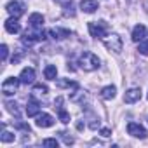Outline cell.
<instances>
[{
  "label": "cell",
  "instance_id": "25",
  "mask_svg": "<svg viewBox=\"0 0 148 148\" xmlns=\"http://www.w3.org/2000/svg\"><path fill=\"white\" fill-rule=\"evenodd\" d=\"M42 145H44V146H54V148H58L59 143H58V139H54V138H47V139L42 141Z\"/></svg>",
  "mask_w": 148,
  "mask_h": 148
},
{
  "label": "cell",
  "instance_id": "18",
  "mask_svg": "<svg viewBox=\"0 0 148 148\" xmlns=\"http://www.w3.org/2000/svg\"><path fill=\"white\" fill-rule=\"evenodd\" d=\"M56 75H58V68H56L54 64H47L45 70H44V77H45L47 80H54Z\"/></svg>",
  "mask_w": 148,
  "mask_h": 148
},
{
  "label": "cell",
  "instance_id": "27",
  "mask_svg": "<svg viewBox=\"0 0 148 148\" xmlns=\"http://www.w3.org/2000/svg\"><path fill=\"white\" fill-rule=\"evenodd\" d=\"M16 127H18V129H23V131H26V132L32 131L30 125H28V124H23V122H16Z\"/></svg>",
  "mask_w": 148,
  "mask_h": 148
},
{
  "label": "cell",
  "instance_id": "20",
  "mask_svg": "<svg viewBox=\"0 0 148 148\" xmlns=\"http://www.w3.org/2000/svg\"><path fill=\"white\" fill-rule=\"evenodd\" d=\"M0 141H2V143H11V141H14V134L9 132V131H2V134H0Z\"/></svg>",
  "mask_w": 148,
  "mask_h": 148
},
{
  "label": "cell",
  "instance_id": "19",
  "mask_svg": "<svg viewBox=\"0 0 148 148\" xmlns=\"http://www.w3.org/2000/svg\"><path fill=\"white\" fill-rule=\"evenodd\" d=\"M115 92H117L115 86H106V87L101 89V98L103 99H112V98H115Z\"/></svg>",
  "mask_w": 148,
  "mask_h": 148
},
{
  "label": "cell",
  "instance_id": "15",
  "mask_svg": "<svg viewBox=\"0 0 148 148\" xmlns=\"http://www.w3.org/2000/svg\"><path fill=\"white\" fill-rule=\"evenodd\" d=\"M61 103H63V98H58V99H56V105H58V106H54V108H58V115H59V120H61L63 124H68V122H70V115L64 112V108L61 106Z\"/></svg>",
  "mask_w": 148,
  "mask_h": 148
},
{
  "label": "cell",
  "instance_id": "21",
  "mask_svg": "<svg viewBox=\"0 0 148 148\" xmlns=\"http://www.w3.org/2000/svg\"><path fill=\"white\" fill-rule=\"evenodd\" d=\"M5 106H7V110H9V112H12L14 115H19V110H18V103H14V101H7V103H5Z\"/></svg>",
  "mask_w": 148,
  "mask_h": 148
},
{
  "label": "cell",
  "instance_id": "16",
  "mask_svg": "<svg viewBox=\"0 0 148 148\" xmlns=\"http://www.w3.org/2000/svg\"><path fill=\"white\" fill-rule=\"evenodd\" d=\"M28 23H30V26H33V28H42V26H44V16L38 14V12H33V14L30 16V19H28Z\"/></svg>",
  "mask_w": 148,
  "mask_h": 148
},
{
  "label": "cell",
  "instance_id": "6",
  "mask_svg": "<svg viewBox=\"0 0 148 148\" xmlns=\"http://www.w3.org/2000/svg\"><path fill=\"white\" fill-rule=\"evenodd\" d=\"M127 132L131 136H134V138H139V139H145L146 138V129L141 124H136V122L127 124Z\"/></svg>",
  "mask_w": 148,
  "mask_h": 148
},
{
  "label": "cell",
  "instance_id": "2",
  "mask_svg": "<svg viewBox=\"0 0 148 148\" xmlns=\"http://www.w3.org/2000/svg\"><path fill=\"white\" fill-rule=\"evenodd\" d=\"M42 40H45V32L42 28H33V26H30V30H26L23 33V38H21V42L28 47H32L33 44L42 42Z\"/></svg>",
  "mask_w": 148,
  "mask_h": 148
},
{
  "label": "cell",
  "instance_id": "17",
  "mask_svg": "<svg viewBox=\"0 0 148 148\" xmlns=\"http://www.w3.org/2000/svg\"><path fill=\"white\" fill-rule=\"evenodd\" d=\"M49 35L54 40H61L64 37H70V32L68 30H61V28H52V30H49Z\"/></svg>",
  "mask_w": 148,
  "mask_h": 148
},
{
  "label": "cell",
  "instance_id": "3",
  "mask_svg": "<svg viewBox=\"0 0 148 148\" xmlns=\"http://www.w3.org/2000/svg\"><path fill=\"white\" fill-rule=\"evenodd\" d=\"M87 28H89L91 37H94V38H105L106 32H108V25L105 21H91L87 25Z\"/></svg>",
  "mask_w": 148,
  "mask_h": 148
},
{
  "label": "cell",
  "instance_id": "4",
  "mask_svg": "<svg viewBox=\"0 0 148 148\" xmlns=\"http://www.w3.org/2000/svg\"><path fill=\"white\" fill-rule=\"evenodd\" d=\"M103 44H105V47L110 51V52H115V54H119L120 51H122V38L117 35V33H112V35H106L105 38H103Z\"/></svg>",
  "mask_w": 148,
  "mask_h": 148
},
{
  "label": "cell",
  "instance_id": "9",
  "mask_svg": "<svg viewBox=\"0 0 148 148\" xmlns=\"http://www.w3.org/2000/svg\"><path fill=\"white\" fill-rule=\"evenodd\" d=\"M80 9L84 12H87V14H92V12H96L99 9V5H98L96 0H82V2H80Z\"/></svg>",
  "mask_w": 148,
  "mask_h": 148
},
{
  "label": "cell",
  "instance_id": "7",
  "mask_svg": "<svg viewBox=\"0 0 148 148\" xmlns=\"http://www.w3.org/2000/svg\"><path fill=\"white\" fill-rule=\"evenodd\" d=\"M5 9H7V12L11 14V16H14V18H19V16H23L25 14V4H21V2H9L7 5H5Z\"/></svg>",
  "mask_w": 148,
  "mask_h": 148
},
{
  "label": "cell",
  "instance_id": "10",
  "mask_svg": "<svg viewBox=\"0 0 148 148\" xmlns=\"http://www.w3.org/2000/svg\"><path fill=\"white\" fill-rule=\"evenodd\" d=\"M19 80L23 84H32L35 80V70L33 68H23L21 75H19Z\"/></svg>",
  "mask_w": 148,
  "mask_h": 148
},
{
  "label": "cell",
  "instance_id": "5",
  "mask_svg": "<svg viewBox=\"0 0 148 148\" xmlns=\"http://www.w3.org/2000/svg\"><path fill=\"white\" fill-rule=\"evenodd\" d=\"M19 79H14V77H9V79H5L4 80V84H2V92L5 94V96H12L16 91H18V87H19Z\"/></svg>",
  "mask_w": 148,
  "mask_h": 148
},
{
  "label": "cell",
  "instance_id": "30",
  "mask_svg": "<svg viewBox=\"0 0 148 148\" xmlns=\"http://www.w3.org/2000/svg\"><path fill=\"white\" fill-rule=\"evenodd\" d=\"M58 4H61L63 7H66V5H70V4H73V0H56Z\"/></svg>",
  "mask_w": 148,
  "mask_h": 148
},
{
  "label": "cell",
  "instance_id": "13",
  "mask_svg": "<svg viewBox=\"0 0 148 148\" xmlns=\"http://www.w3.org/2000/svg\"><path fill=\"white\" fill-rule=\"evenodd\" d=\"M5 30L9 32V33H19V30H21V26H19V23H18V18H9L7 21H5Z\"/></svg>",
  "mask_w": 148,
  "mask_h": 148
},
{
  "label": "cell",
  "instance_id": "8",
  "mask_svg": "<svg viewBox=\"0 0 148 148\" xmlns=\"http://www.w3.org/2000/svg\"><path fill=\"white\" fill-rule=\"evenodd\" d=\"M141 99V89H129L127 92H125V96H124V101L127 103V105H131V103H136V101H139Z\"/></svg>",
  "mask_w": 148,
  "mask_h": 148
},
{
  "label": "cell",
  "instance_id": "26",
  "mask_svg": "<svg viewBox=\"0 0 148 148\" xmlns=\"http://www.w3.org/2000/svg\"><path fill=\"white\" fill-rule=\"evenodd\" d=\"M23 56H25V52H23V51H18V52L12 56V64H18V63L23 59Z\"/></svg>",
  "mask_w": 148,
  "mask_h": 148
},
{
  "label": "cell",
  "instance_id": "23",
  "mask_svg": "<svg viewBox=\"0 0 148 148\" xmlns=\"http://www.w3.org/2000/svg\"><path fill=\"white\" fill-rule=\"evenodd\" d=\"M33 94H47V87L42 84H37L33 86Z\"/></svg>",
  "mask_w": 148,
  "mask_h": 148
},
{
  "label": "cell",
  "instance_id": "24",
  "mask_svg": "<svg viewBox=\"0 0 148 148\" xmlns=\"http://www.w3.org/2000/svg\"><path fill=\"white\" fill-rule=\"evenodd\" d=\"M138 51H139L143 56H148V40H143V42L138 45Z\"/></svg>",
  "mask_w": 148,
  "mask_h": 148
},
{
  "label": "cell",
  "instance_id": "22",
  "mask_svg": "<svg viewBox=\"0 0 148 148\" xmlns=\"http://www.w3.org/2000/svg\"><path fill=\"white\" fill-rule=\"evenodd\" d=\"M58 86H59V87H71V89H77V87H79L75 82H71V80H59Z\"/></svg>",
  "mask_w": 148,
  "mask_h": 148
},
{
  "label": "cell",
  "instance_id": "12",
  "mask_svg": "<svg viewBox=\"0 0 148 148\" xmlns=\"http://www.w3.org/2000/svg\"><path fill=\"white\" fill-rule=\"evenodd\" d=\"M38 127H51L52 124H54V119L49 115V113H42V115H38L37 117V122H35Z\"/></svg>",
  "mask_w": 148,
  "mask_h": 148
},
{
  "label": "cell",
  "instance_id": "29",
  "mask_svg": "<svg viewBox=\"0 0 148 148\" xmlns=\"http://www.w3.org/2000/svg\"><path fill=\"white\" fill-rule=\"evenodd\" d=\"M59 134H61V138L64 139L66 145H71V143H73V138H71V136H66V132H59Z\"/></svg>",
  "mask_w": 148,
  "mask_h": 148
},
{
  "label": "cell",
  "instance_id": "1",
  "mask_svg": "<svg viewBox=\"0 0 148 148\" xmlns=\"http://www.w3.org/2000/svg\"><path fill=\"white\" fill-rule=\"evenodd\" d=\"M79 64H80V70L84 71H94L99 68V58L94 54V52H82L80 58H79Z\"/></svg>",
  "mask_w": 148,
  "mask_h": 148
},
{
  "label": "cell",
  "instance_id": "14",
  "mask_svg": "<svg viewBox=\"0 0 148 148\" xmlns=\"http://www.w3.org/2000/svg\"><path fill=\"white\" fill-rule=\"evenodd\" d=\"M145 35H146V28L143 26V25H136L134 26V30H132V42H139V40H143L145 38Z\"/></svg>",
  "mask_w": 148,
  "mask_h": 148
},
{
  "label": "cell",
  "instance_id": "28",
  "mask_svg": "<svg viewBox=\"0 0 148 148\" xmlns=\"http://www.w3.org/2000/svg\"><path fill=\"white\" fill-rule=\"evenodd\" d=\"M0 51H2V61H5V59H7V54H9V49H7V45L4 44L2 47H0Z\"/></svg>",
  "mask_w": 148,
  "mask_h": 148
},
{
  "label": "cell",
  "instance_id": "11",
  "mask_svg": "<svg viewBox=\"0 0 148 148\" xmlns=\"http://www.w3.org/2000/svg\"><path fill=\"white\" fill-rule=\"evenodd\" d=\"M38 112H40V105H38V101L35 98H32L28 101V105H26V115L28 117H35V115H38Z\"/></svg>",
  "mask_w": 148,
  "mask_h": 148
},
{
  "label": "cell",
  "instance_id": "31",
  "mask_svg": "<svg viewBox=\"0 0 148 148\" xmlns=\"http://www.w3.org/2000/svg\"><path fill=\"white\" fill-rule=\"evenodd\" d=\"M112 132H110V129H101V136H105V138H108Z\"/></svg>",
  "mask_w": 148,
  "mask_h": 148
}]
</instances>
